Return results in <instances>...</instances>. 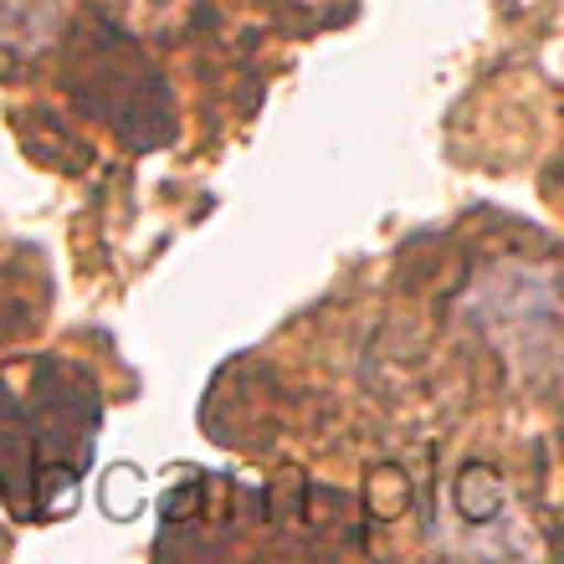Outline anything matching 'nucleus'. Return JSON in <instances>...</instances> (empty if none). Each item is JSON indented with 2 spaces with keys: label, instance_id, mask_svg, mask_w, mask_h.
Segmentation results:
<instances>
[]
</instances>
